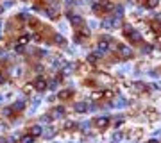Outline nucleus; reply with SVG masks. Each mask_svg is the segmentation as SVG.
Wrapping results in <instances>:
<instances>
[{"instance_id":"nucleus-9","label":"nucleus","mask_w":161,"mask_h":143,"mask_svg":"<svg viewBox=\"0 0 161 143\" xmlns=\"http://www.w3.org/2000/svg\"><path fill=\"white\" fill-rule=\"evenodd\" d=\"M31 134L34 136V138H36V136H41L43 134V129L39 127V125H34V127H31Z\"/></svg>"},{"instance_id":"nucleus-7","label":"nucleus","mask_w":161,"mask_h":143,"mask_svg":"<svg viewBox=\"0 0 161 143\" xmlns=\"http://www.w3.org/2000/svg\"><path fill=\"white\" fill-rule=\"evenodd\" d=\"M127 36H129V39H131V41H142V34H140L136 29H132L129 34H127Z\"/></svg>"},{"instance_id":"nucleus-19","label":"nucleus","mask_w":161,"mask_h":143,"mask_svg":"<svg viewBox=\"0 0 161 143\" xmlns=\"http://www.w3.org/2000/svg\"><path fill=\"white\" fill-rule=\"evenodd\" d=\"M13 111H15L13 107H5V109L2 111V114H4V116H11V113H13Z\"/></svg>"},{"instance_id":"nucleus-16","label":"nucleus","mask_w":161,"mask_h":143,"mask_svg":"<svg viewBox=\"0 0 161 143\" xmlns=\"http://www.w3.org/2000/svg\"><path fill=\"white\" fill-rule=\"evenodd\" d=\"M29 39H31L29 36H20V38H18V43H20V45H23V47H25L27 43H29Z\"/></svg>"},{"instance_id":"nucleus-23","label":"nucleus","mask_w":161,"mask_h":143,"mask_svg":"<svg viewBox=\"0 0 161 143\" xmlns=\"http://www.w3.org/2000/svg\"><path fill=\"white\" fill-rule=\"evenodd\" d=\"M120 140H122V134H118V132H116L115 136H113V141H115V143H116V141H120Z\"/></svg>"},{"instance_id":"nucleus-22","label":"nucleus","mask_w":161,"mask_h":143,"mask_svg":"<svg viewBox=\"0 0 161 143\" xmlns=\"http://www.w3.org/2000/svg\"><path fill=\"white\" fill-rule=\"evenodd\" d=\"M47 15H49V18H56V16H57L54 9H47Z\"/></svg>"},{"instance_id":"nucleus-24","label":"nucleus","mask_w":161,"mask_h":143,"mask_svg":"<svg viewBox=\"0 0 161 143\" xmlns=\"http://www.w3.org/2000/svg\"><path fill=\"white\" fill-rule=\"evenodd\" d=\"M65 127H66V129H72V127H75V124H73V122H66Z\"/></svg>"},{"instance_id":"nucleus-28","label":"nucleus","mask_w":161,"mask_h":143,"mask_svg":"<svg viewBox=\"0 0 161 143\" xmlns=\"http://www.w3.org/2000/svg\"><path fill=\"white\" fill-rule=\"evenodd\" d=\"M149 143H158V141H156V140H152V141H149Z\"/></svg>"},{"instance_id":"nucleus-13","label":"nucleus","mask_w":161,"mask_h":143,"mask_svg":"<svg viewBox=\"0 0 161 143\" xmlns=\"http://www.w3.org/2000/svg\"><path fill=\"white\" fill-rule=\"evenodd\" d=\"M54 41H56V45H59V47H65V45H66V39H65L63 36H59V34L54 38Z\"/></svg>"},{"instance_id":"nucleus-25","label":"nucleus","mask_w":161,"mask_h":143,"mask_svg":"<svg viewBox=\"0 0 161 143\" xmlns=\"http://www.w3.org/2000/svg\"><path fill=\"white\" fill-rule=\"evenodd\" d=\"M50 120H52V116H43L41 118V122H50Z\"/></svg>"},{"instance_id":"nucleus-8","label":"nucleus","mask_w":161,"mask_h":143,"mask_svg":"<svg viewBox=\"0 0 161 143\" xmlns=\"http://www.w3.org/2000/svg\"><path fill=\"white\" fill-rule=\"evenodd\" d=\"M63 114H65V107H54V111H52L54 118H61Z\"/></svg>"},{"instance_id":"nucleus-17","label":"nucleus","mask_w":161,"mask_h":143,"mask_svg":"<svg viewBox=\"0 0 161 143\" xmlns=\"http://www.w3.org/2000/svg\"><path fill=\"white\" fill-rule=\"evenodd\" d=\"M45 136H47V138H54V136H56V129H54V127H49V131L45 132Z\"/></svg>"},{"instance_id":"nucleus-29","label":"nucleus","mask_w":161,"mask_h":143,"mask_svg":"<svg viewBox=\"0 0 161 143\" xmlns=\"http://www.w3.org/2000/svg\"><path fill=\"white\" fill-rule=\"evenodd\" d=\"M23 2H25V0H23Z\"/></svg>"},{"instance_id":"nucleus-21","label":"nucleus","mask_w":161,"mask_h":143,"mask_svg":"<svg viewBox=\"0 0 161 143\" xmlns=\"http://www.w3.org/2000/svg\"><path fill=\"white\" fill-rule=\"evenodd\" d=\"M57 86H59V80L56 79V80H52V82H50V86H49V88H50V90H57Z\"/></svg>"},{"instance_id":"nucleus-26","label":"nucleus","mask_w":161,"mask_h":143,"mask_svg":"<svg viewBox=\"0 0 161 143\" xmlns=\"http://www.w3.org/2000/svg\"><path fill=\"white\" fill-rule=\"evenodd\" d=\"M5 129H7V127H5V125H2V124H0V131H5Z\"/></svg>"},{"instance_id":"nucleus-6","label":"nucleus","mask_w":161,"mask_h":143,"mask_svg":"<svg viewBox=\"0 0 161 143\" xmlns=\"http://www.w3.org/2000/svg\"><path fill=\"white\" fill-rule=\"evenodd\" d=\"M34 88H36L38 91H43L45 88H47V80H45L43 77H38V79L34 80Z\"/></svg>"},{"instance_id":"nucleus-12","label":"nucleus","mask_w":161,"mask_h":143,"mask_svg":"<svg viewBox=\"0 0 161 143\" xmlns=\"http://www.w3.org/2000/svg\"><path fill=\"white\" fill-rule=\"evenodd\" d=\"M23 107H25V102H23V100H18V102H15V104H13V109H15V111H22Z\"/></svg>"},{"instance_id":"nucleus-3","label":"nucleus","mask_w":161,"mask_h":143,"mask_svg":"<svg viewBox=\"0 0 161 143\" xmlns=\"http://www.w3.org/2000/svg\"><path fill=\"white\" fill-rule=\"evenodd\" d=\"M95 125H97L98 129H106L107 125H109V118H107V116H98V118L95 120Z\"/></svg>"},{"instance_id":"nucleus-18","label":"nucleus","mask_w":161,"mask_h":143,"mask_svg":"<svg viewBox=\"0 0 161 143\" xmlns=\"http://www.w3.org/2000/svg\"><path fill=\"white\" fill-rule=\"evenodd\" d=\"M158 2L159 0H147V7H150V9H154L158 5Z\"/></svg>"},{"instance_id":"nucleus-14","label":"nucleus","mask_w":161,"mask_h":143,"mask_svg":"<svg viewBox=\"0 0 161 143\" xmlns=\"http://www.w3.org/2000/svg\"><path fill=\"white\" fill-rule=\"evenodd\" d=\"M124 106H127V102L124 98H116L115 102H113V107H124Z\"/></svg>"},{"instance_id":"nucleus-15","label":"nucleus","mask_w":161,"mask_h":143,"mask_svg":"<svg viewBox=\"0 0 161 143\" xmlns=\"http://www.w3.org/2000/svg\"><path fill=\"white\" fill-rule=\"evenodd\" d=\"M115 18H122L124 16V7L120 5V7H115V15H113Z\"/></svg>"},{"instance_id":"nucleus-20","label":"nucleus","mask_w":161,"mask_h":143,"mask_svg":"<svg viewBox=\"0 0 161 143\" xmlns=\"http://www.w3.org/2000/svg\"><path fill=\"white\" fill-rule=\"evenodd\" d=\"M132 88H134L136 91H142V90H143V84H142V82H134V84H132Z\"/></svg>"},{"instance_id":"nucleus-1","label":"nucleus","mask_w":161,"mask_h":143,"mask_svg":"<svg viewBox=\"0 0 161 143\" xmlns=\"http://www.w3.org/2000/svg\"><path fill=\"white\" fill-rule=\"evenodd\" d=\"M102 27L104 29H107V31H115V29H118L120 27V18H106L104 22H102Z\"/></svg>"},{"instance_id":"nucleus-11","label":"nucleus","mask_w":161,"mask_h":143,"mask_svg":"<svg viewBox=\"0 0 161 143\" xmlns=\"http://www.w3.org/2000/svg\"><path fill=\"white\" fill-rule=\"evenodd\" d=\"M20 143H34V136H32V134H25V136H22Z\"/></svg>"},{"instance_id":"nucleus-2","label":"nucleus","mask_w":161,"mask_h":143,"mask_svg":"<svg viewBox=\"0 0 161 143\" xmlns=\"http://www.w3.org/2000/svg\"><path fill=\"white\" fill-rule=\"evenodd\" d=\"M116 52H118V56L124 57V59L132 57V49H131V47H127V45H120L118 49H116Z\"/></svg>"},{"instance_id":"nucleus-5","label":"nucleus","mask_w":161,"mask_h":143,"mask_svg":"<svg viewBox=\"0 0 161 143\" xmlns=\"http://www.w3.org/2000/svg\"><path fill=\"white\" fill-rule=\"evenodd\" d=\"M73 109H75V113H86L90 109V106L86 104V102H77V104L73 106Z\"/></svg>"},{"instance_id":"nucleus-10","label":"nucleus","mask_w":161,"mask_h":143,"mask_svg":"<svg viewBox=\"0 0 161 143\" xmlns=\"http://www.w3.org/2000/svg\"><path fill=\"white\" fill-rule=\"evenodd\" d=\"M72 91L70 90H63V91H59V98H61V100H66V98H70L72 97Z\"/></svg>"},{"instance_id":"nucleus-27","label":"nucleus","mask_w":161,"mask_h":143,"mask_svg":"<svg viewBox=\"0 0 161 143\" xmlns=\"http://www.w3.org/2000/svg\"><path fill=\"white\" fill-rule=\"evenodd\" d=\"M2 13H4V5H0V15H2Z\"/></svg>"},{"instance_id":"nucleus-4","label":"nucleus","mask_w":161,"mask_h":143,"mask_svg":"<svg viewBox=\"0 0 161 143\" xmlns=\"http://www.w3.org/2000/svg\"><path fill=\"white\" fill-rule=\"evenodd\" d=\"M68 18H70V23H72V25H75V27H80V25H82V18H80L79 15H73V13H70Z\"/></svg>"}]
</instances>
